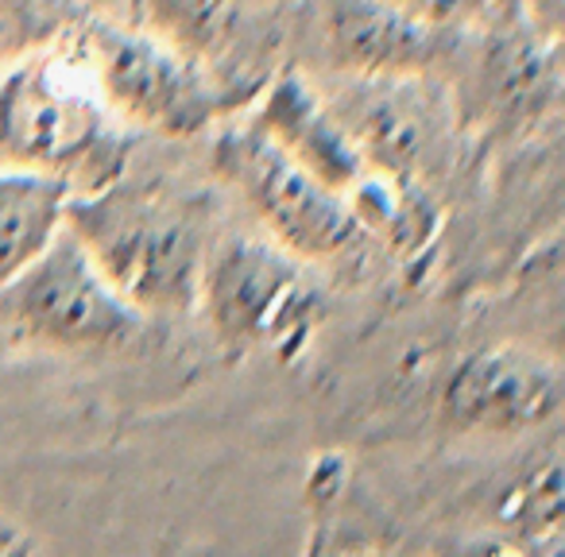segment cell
Returning <instances> with one entry per match:
<instances>
[{
	"label": "cell",
	"mask_w": 565,
	"mask_h": 557,
	"mask_svg": "<svg viewBox=\"0 0 565 557\" xmlns=\"http://www.w3.org/2000/svg\"><path fill=\"white\" fill-rule=\"evenodd\" d=\"M63 225L143 318L194 310L205 251L217 236L210 190L132 182L125 171L94 194L66 197Z\"/></svg>",
	"instance_id": "cell-1"
},
{
	"label": "cell",
	"mask_w": 565,
	"mask_h": 557,
	"mask_svg": "<svg viewBox=\"0 0 565 557\" xmlns=\"http://www.w3.org/2000/svg\"><path fill=\"white\" fill-rule=\"evenodd\" d=\"M132 132L113 117L86 47L35 55L0 78V171H32L94 194L128 171Z\"/></svg>",
	"instance_id": "cell-2"
},
{
	"label": "cell",
	"mask_w": 565,
	"mask_h": 557,
	"mask_svg": "<svg viewBox=\"0 0 565 557\" xmlns=\"http://www.w3.org/2000/svg\"><path fill=\"white\" fill-rule=\"evenodd\" d=\"M213 338L228 353H264L295 361L307 353L326 314V299L302 259L259 236H213L205 251L198 302Z\"/></svg>",
	"instance_id": "cell-3"
},
{
	"label": "cell",
	"mask_w": 565,
	"mask_h": 557,
	"mask_svg": "<svg viewBox=\"0 0 565 557\" xmlns=\"http://www.w3.org/2000/svg\"><path fill=\"white\" fill-rule=\"evenodd\" d=\"M210 163L217 179L248 202L271 240L295 259L341 267L369 256L372 240L353 217L345 194L318 182L252 120L221 128L210 148Z\"/></svg>",
	"instance_id": "cell-4"
},
{
	"label": "cell",
	"mask_w": 565,
	"mask_h": 557,
	"mask_svg": "<svg viewBox=\"0 0 565 557\" xmlns=\"http://www.w3.org/2000/svg\"><path fill=\"white\" fill-rule=\"evenodd\" d=\"M0 318L17 338L74 356H117L136 349L148 318L109 287L71 228L0 287Z\"/></svg>",
	"instance_id": "cell-5"
},
{
	"label": "cell",
	"mask_w": 565,
	"mask_h": 557,
	"mask_svg": "<svg viewBox=\"0 0 565 557\" xmlns=\"http://www.w3.org/2000/svg\"><path fill=\"white\" fill-rule=\"evenodd\" d=\"M89 58V74L113 109V117L128 128L159 132L167 140H186L228 117L244 101L236 89L213 78L205 66L190 63L148 32H120L97 24L82 40Z\"/></svg>",
	"instance_id": "cell-6"
},
{
	"label": "cell",
	"mask_w": 565,
	"mask_h": 557,
	"mask_svg": "<svg viewBox=\"0 0 565 557\" xmlns=\"http://www.w3.org/2000/svg\"><path fill=\"white\" fill-rule=\"evenodd\" d=\"M369 171L430 186L449 163V117L418 78H349L326 97Z\"/></svg>",
	"instance_id": "cell-7"
},
{
	"label": "cell",
	"mask_w": 565,
	"mask_h": 557,
	"mask_svg": "<svg viewBox=\"0 0 565 557\" xmlns=\"http://www.w3.org/2000/svg\"><path fill=\"white\" fill-rule=\"evenodd\" d=\"M562 410V372L542 353L519 345L477 349L461 356L441 387V422L454 433L542 430Z\"/></svg>",
	"instance_id": "cell-8"
},
{
	"label": "cell",
	"mask_w": 565,
	"mask_h": 557,
	"mask_svg": "<svg viewBox=\"0 0 565 557\" xmlns=\"http://www.w3.org/2000/svg\"><path fill=\"white\" fill-rule=\"evenodd\" d=\"M322 51L349 78H418L461 51L454 28L403 0H318Z\"/></svg>",
	"instance_id": "cell-9"
},
{
	"label": "cell",
	"mask_w": 565,
	"mask_h": 557,
	"mask_svg": "<svg viewBox=\"0 0 565 557\" xmlns=\"http://www.w3.org/2000/svg\"><path fill=\"white\" fill-rule=\"evenodd\" d=\"M477 105L495 125L539 120L557 109V40L542 35L531 20L503 17L488 28L469 66Z\"/></svg>",
	"instance_id": "cell-10"
},
{
	"label": "cell",
	"mask_w": 565,
	"mask_h": 557,
	"mask_svg": "<svg viewBox=\"0 0 565 557\" xmlns=\"http://www.w3.org/2000/svg\"><path fill=\"white\" fill-rule=\"evenodd\" d=\"M252 125L267 136L279 151L295 159L299 167H307L318 182H326L330 190L345 194L369 163L361 159L356 143L349 140V132L341 128V120L333 117V109L326 105V97L315 94L302 74L282 71L259 89V101L252 109Z\"/></svg>",
	"instance_id": "cell-11"
},
{
	"label": "cell",
	"mask_w": 565,
	"mask_h": 557,
	"mask_svg": "<svg viewBox=\"0 0 565 557\" xmlns=\"http://www.w3.org/2000/svg\"><path fill=\"white\" fill-rule=\"evenodd\" d=\"M132 17L140 32L205 66L213 78H221L244 35V0H132Z\"/></svg>",
	"instance_id": "cell-12"
},
{
	"label": "cell",
	"mask_w": 565,
	"mask_h": 557,
	"mask_svg": "<svg viewBox=\"0 0 565 557\" xmlns=\"http://www.w3.org/2000/svg\"><path fill=\"white\" fill-rule=\"evenodd\" d=\"M71 190L47 174L0 171V287L12 283L66 221Z\"/></svg>",
	"instance_id": "cell-13"
},
{
	"label": "cell",
	"mask_w": 565,
	"mask_h": 557,
	"mask_svg": "<svg viewBox=\"0 0 565 557\" xmlns=\"http://www.w3.org/2000/svg\"><path fill=\"white\" fill-rule=\"evenodd\" d=\"M17 549H35V542L9 515H0V554H17Z\"/></svg>",
	"instance_id": "cell-14"
},
{
	"label": "cell",
	"mask_w": 565,
	"mask_h": 557,
	"mask_svg": "<svg viewBox=\"0 0 565 557\" xmlns=\"http://www.w3.org/2000/svg\"><path fill=\"white\" fill-rule=\"evenodd\" d=\"M82 4H89V9H105V4H117V0H82Z\"/></svg>",
	"instance_id": "cell-15"
},
{
	"label": "cell",
	"mask_w": 565,
	"mask_h": 557,
	"mask_svg": "<svg viewBox=\"0 0 565 557\" xmlns=\"http://www.w3.org/2000/svg\"><path fill=\"white\" fill-rule=\"evenodd\" d=\"M271 4H295V0H271Z\"/></svg>",
	"instance_id": "cell-16"
}]
</instances>
